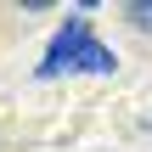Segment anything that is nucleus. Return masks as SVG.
I'll return each mask as SVG.
<instances>
[{"label": "nucleus", "instance_id": "nucleus-2", "mask_svg": "<svg viewBox=\"0 0 152 152\" xmlns=\"http://www.w3.org/2000/svg\"><path fill=\"white\" fill-rule=\"evenodd\" d=\"M130 23H141V28H152V6H130Z\"/></svg>", "mask_w": 152, "mask_h": 152}, {"label": "nucleus", "instance_id": "nucleus-1", "mask_svg": "<svg viewBox=\"0 0 152 152\" xmlns=\"http://www.w3.org/2000/svg\"><path fill=\"white\" fill-rule=\"evenodd\" d=\"M113 68H118V56L90 34V23H85V11H79V17H68V23L56 28L51 51H45V62H39V79H56V73H113Z\"/></svg>", "mask_w": 152, "mask_h": 152}]
</instances>
